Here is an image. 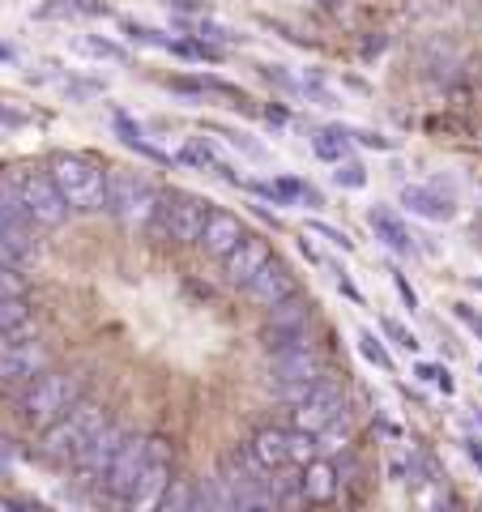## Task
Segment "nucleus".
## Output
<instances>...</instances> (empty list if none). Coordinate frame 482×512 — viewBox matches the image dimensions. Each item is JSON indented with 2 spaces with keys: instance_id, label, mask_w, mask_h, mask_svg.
Masks as SVG:
<instances>
[{
  "instance_id": "obj_23",
  "label": "nucleus",
  "mask_w": 482,
  "mask_h": 512,
  "mask_svg": "<svg viewBox=\"0 0 482 512\" xmlns=\"http://www.w3.org/2000/svg\"><path fill=\"white\" fill-rule=\"evenodd\" d=\"M0 333L9 338H35L39 325L26 308V295H13V299H0Z\"/></svg>"
},
{
  "instance_id": "obj_34",
  "label": "nucleus",
  "mask_w": 482,
  "mask_h": 512,
  "mask_svg": "<svg viewBox=\"0 0 482 512\" xmlns=\"http://www.w3.org/2000/svg\"><path fill=\"white\" fill-rule=\"evenodd\" d=\"M188 30H197V39H205V43H231L235 35L227 26H218V22H184Z\"/></svg>"
},
{
  "instance_id": "obj_31",
  "label": "nucleus",
  "mask_w": 482,
  "mask_h": 512,
  "mask_svg": "<svg viewBox=\"0 0 482 512\" xmlns=\"http://www.w3.org/2000/svg\"><path fill=\"white\" fill-rule=\"evenodd\" d=\"M171 52H175V56H188V60H218L214 47H205V43H197V39H180V43L171 39Z\"/></svg>"
},
{
  "instance_id": "obj_39",
  "label": "nucleus",
  "mask_w": 482,
  "mask_h": 512,
  "mask_svg": "<svg viewBox=\"0 0 482 512\" xmlns=\"http://www.w3.org/2000/svg\"><path fill=\"white\" fill-rule=\"evenodd\" d=\"M453 312H457V320H465V325H470V329L478 333V338H482V316H478V312L470 308V303H457Z\"/></svg>"
},
{
  "instance_id": "obj_17",
  "label": "nucleus",
  "mask_w": 482,
  "mask_h": 512,
  "mask_svg": "<svg viewBox=\"0 0 482 512\" xmlns=\"http://www.w3.org/2000/svg\"><path fill=\"white\" fill-rule=\"evenodd\" d=\"M248 235V227L239 222V214H231V210H210V222H205V231H201V248L214 256V261H222L239 239Z\"/></svg>"
},
{
  "instance_id": "obj_2",
  "label": "nucleus",
  "mask_w": 482,
  "mask_h": 512,
  "mask_svg": "<svg viewBox=\"0 0 482 512\" xmlns=\"http://www.w3.org/2000/svg\"><path fill=\"white\" fill-rule=\"evenodd\" d=\"M103 427H107L103 406H94V402L69 406L52 427H43V461H52V466H73V457L82 453Z\"/></svg>"
},
{
  "instance_id": "obj_16",
  "label": "nucleus",
  "mask_w": 482,
  "mask_h": 512,
  "mask_svg": "<svg viewBox=\"0 0 482 512\" xmlns=\"http://www.w3.org/2000/svg\"><path fill=\"white\" fill-rule=\"evenodd\" d=\"M244 295L252 303H261V308H273V303L291 299L295 295V269L282 265L278 256H273V261H265L261 269H256V278L244 286Z\"/></svg>"
},
{
  "instance_id": "obj_33",
  "label": "nucleus",
  "mask_w": 482,
  "mask_h": 512,
  "mask_svg": "<svg viewBox=\"0 0 482 512\" xmlns=\"http://www.w3.org/2000/svg\"><path fill=\"white\" fill-rule=\"evenodd\" d=\"M13 295H26V278L13 265H0V299H13Z\"/></svg>"
},
{
  "instance_id": "obj_41",
  "label": "nucleus",
  "mask_w": 482,
  "mask_h": 512,
  "mask_svg": "<svg viewBox=\"0 0 482 512\" xmlns=\"http://www.w3.org/2000/svg\"><path fill=\"white\" fill-rule=\"evenodd\" d=\"M350 137H359L363 146H372V150H389V141H384L380 133H350Z\"/></svg>"
},
{
  "instance_id": "obj_30",
  "label": "nucleus",
  "mask_w": 482,
  "mask_h": 512,
  "mask_svg": "<svg viewBox=\"0 0 482 512\" xmlns=\"http://www.w3.org/2000/svg\"><path fill=\"white\" fill-rule=\"evenodd\" d=\"M380 329H384V338H389V342H397L401 350H419V338H414V333H410L406 325H401V320L384 316V320H380Z\"/></svg>"
},
{
  "instance_id": "obj_19",
  "label": "nucleus",
  "mask_w": 482,
  "mask_h": 512,
  "mask_svg": "<svg viewBox=\"0 0 482 512\" xmlns=\"http://www.w3.org/2000/svg\"><path fill=\"white\" fill-rule=\"evenodd\" d=\"M303 504H329L337 487H342V470H337V461L320 453L316 461H308L303 466Z\"/></svg>"
},
{
  "instance_id": "obj_36",
  "label": "nucleus",
  "mask_w": 482,
  "mask_h": 512,
  "mask_svg": "<svg viewBox=\"0 0 482 512\" xmlns=\"http://www.w3.org/2000/svg\"><path fill=\"white\" fill-rule=\"evenodd\" d=\"M414 376H419L423 384L431 380V384H440V389H444V393H453V376H448V372H444V367H436V363H419V367H414Z\"/></svg>"
},
{
  "instance_id": "obj_12",
  "label": "nucleus",
  "mask_w": 482,
  "mask_h": 512,
  "mask_svg": "<svg viewBox=\"0 0 482 512\" xmlns=\"http://www.w3.org/2000/svg\"><path fill=\"white\" fill-rule=\"evenodd\" d=\"M120 444H124V431L107 423L99 436H94V440L82 448V453L73 457L77 483H99V487H103V478H107V470H111V457L120 453Z\"/></svg>"
},
{
  "instance_id": "obj_7",
  "label": "nucleus",
  "mask_w": 482,
  "mask_h": 512,
  "mask_svg": "<svg viewBox=\"0 0 482 512\" xmlns=\"http://www.w3.org/2000/svg\"><path fill=\"white\" fill-rule=\"evenodd\" d=\"M167 487H171V440L150 436V461H146V470L137 474L133 491H128V508H137V512L163 508Z\"/></svg>"
},
{
  "instance_id": "obj_43",
  "label": "nucleus",
  "mask_w": 482,
  "mask_h": 512,
  "mask_svg": "<svg viewBox=\"0 0 482 512\" xmlns=\"http://www.w3.org/2000/svg\"><path fill=\"white\" fill-rule=\"evenodd\" d=\"M0 60H13V52H9V47H0Z\"/></svg>"
},
{
  "instance_id": "obj_25",
  "label": "nucleus",
  "mask_w": 482,
  "mask_h": 512,
  "mask_svg": "<svg viewBox=\"0 0 482 512\" xmlns=\"http://www.w3.org/2000/svg\"><path fill=\"white\" fill-rule=\"evenodd\" d=\"M286 444H291V466H308V461H316V457H320V440H316V431L286 427Z\"/></svg>"
},
{
  "instance_id": "obj_14",
  "label": "nucleus",
  "mask_w": 482,
  "mask_h": 512,
  "mask_svg": "<svg viewBox=\"0 0 482 512\" xmlns=\"http://www.w3.org/2000/svg\"><path fill=\"white\" fill-rule=\"evenodd\" d=\"M30 210H26V201H22V192H18V180L13 184H5L0 180V239L18 252V256H26L30 252Z\"/></svg>"
},
{
  "instance_id": "obj_42",
  "label": "nucleus",
  "mask_w": 482,
  "mask_h": 512,
  "mask_svg": "<svg viewBox=\"0 0 482 512\" xmlns=\"http://www.w3.org/2000/svg\"><path fill=\"white\" fill-rule=\"evenodd\" d=\"M470 457L478 461V470H482V444H478V440H470Z\"/></svg>"
},
{
  "instance_id": "obj_15",
  "label": "nucleus",
  "mask_w": 482,
  "mask_h": 512,
  "mask_svg": "<svg viewBox=\"0 0 482 512\" xmlns=\"http://www.w3.org/2000/svg\"><path fill=\"white\" fill-rule=\"evenodd\" d=\"M308 325H312V303L303 299H282L269 308V325H265V338L269 346H286V342H299L308 338Z\"/></svg>"
},
{
  "instance_id": "obj_32",
  "label": "nucleus",
  "mask_w": 482,
  "mask_h": 512,
  "mask_svg": "<svg viewBox=\"0 0 482 512\" xmlns=\"http://www.w3.org/2000/svg\"><path fill=\"white\" fill-rule=\"evenodd\" d=\"M308 231L320 235V239H329L333 248H342V252H355V239H350L346 231H337V227H325V222H308Z\"/></svg>"
},
{
  "instance_id": "obj_27",
  "label": "nucleus",
  "mask_w": 482,
  "mask_h": 512,
  "mask_svg": "<svg viewBox=\"0 0 482 512\" xmlns=\"http://www.w3.org/2000/svg\"><path fill=\"white\" fill-rule=\"evenodd\" d=\"M163 512H197V483L171 478V487L163 495Z\"/></svg>"
},
{
  "instance_id": "obj_4",
  "label": "nucleus",
  "mask_w": 482,
  "mask_h": 512,
  "mask_svg": "<svg viewBox=\"0 0 482 512\" xmlns=\"http://www.w3.org/2000/svg\"><path fill=\"white\" fill-rule=\"evenodd\" d=\"M77 402V380L69 372H43L22 389V414L30 427H52Z\"/></svg>"
},
{
  "instance_id": "obj_8",
  "label": "nucleus",
  "mask_w": 482,
  "mask_h": 512,
  "mask_svg": "<svg viewBox=\"0 0 482 512\" xmlns=\"http://www.w3.org/2000/svg\"><path fill=\"white\" fill-rule=\"evenodd\" d=\"M47 372V355L35 338H9L0 333V389H26Z\"/></svg>"
},
{
  "instance_id": "obj_21",
  "label": "nucleus",
  "mask_w": 482,
  "mask_h": 512,
  "mask_svg": "<svg viewBox=\"0 0 482 512\" xmlns=\"http://www.w3.org/2000/svg\"><path fill=\"white\" fill-rule=\"evenodd\" d=\"M175 163L180 167H192V171H210V175H222V180H235V171L222 163L218 150L210 141H184L180 150H175Z\"/></svg>"
},
{
  "instance_id": "obj_13",
  "label": "nucleus",
  "mask_w": 482,
  "mask_h": 512,
  "mask_svg": "<svg viewBox=\"0 0 482 512\" xmlns=\"http://www.w3.org/2000/svg\"><path fill=\"white\" fill-rule=\"evenodd\" d=\"M265 261H273V248H269V239L265 235H244L239 239V244L222 256V278H227L231 286H239V291H244V286L256 278V269H261Z\"/></svg>"
},
{
  "instance_id": "obj_26",
  "label": "nucleus",
  "mask_w": 482,
  "mask_h": 512,
  "mask_svg": "<svg viewBox=\"0 0 482 512\" xmlns=\"http://www.w3.org/2000/svg\"><path fill=\"white\" fill-rule=\"evenodd\" d=\"M372 227L380 231V239H384V244H389L393 252H401V256L410 252V235H406V227H401V222H397L389 210H376V214H372Z\"/></svg>"
},
{
  "instance_id": "obj_38",
  "label": "nucleus",
  "mask_w": 482,
  "mask_h": 512,
  "mask_svg": "<svg viewBox=\"0 0 482 512\" xmlns=\"http://www.w3.org/2000/svg\"><path fill=\"white\" fill-rule=\"evenodd\" d=\"M333 180L342 184V188H363V184H367V171H363V167H355V163H342V167H337Z\"/></svg>"
},
{
  "instance_id": "obj_1",
  "label": "nucleus",
  "mask_w": 482,
  "mask_h": 512,
  "mask_svg": "<svg viewBox=\"0 0 482 512\" xmlns=\"http://www.w3.org/2000/svg\"><path fill=\"white\" fill-rule=\"evenodd\" d=\"M269 380H273V393H278L282 402H303V397L325 380V359H320V350L308 338L273 346Z\"/></svg>"
},
{
  "instance_id": "obj_37",
  "label": "nucleus",
  "mask_w": 482,
  "mask_h": 512,
  "mask_svg": "<svg viewBox=\"0 0 482 512\" xmlns=\"http://www.w3.org/2000/svg\"><path fill=\"white\" fill-rule=\"evenodd\" d=\"M312 150H316V158H329V163H337V158L346 154V146H342V141H333V133H320L312 141Z\"/></svg>"
},
{
  "instance_id": "obj_6",
  "label": "nucleus",
  "mask_w": 482,
  "mask_h": 512,
  "mask_svg": "<svg viewBox=\"0 0 482 512\" xmlns=\"http://www.w3.org/2000/svg\"><path fill=\"white\" fill-rule=\"evenodd\" d=\"M13 180H18V192H22L30 218H35V227H60V222L73 214V205H69V197L60 192V184H56L52 171L26 167V171L13 175Z\"/></svg>"
},
{
  "instance_id": "obj_35",
  "label": "nucleus",
  "mask_w": 482,
  "mask_h": 512,
  "mask_svg": "<svg viewBox=\"0 0 482 512\" xmlns=\"http://www.w3.org/2000/svg\"><path fill=\"white\" fill-rule=\"evenodd\" d=\"M120 30H128V39H137V43L171 47V39H163V35H158V30H150V26H137V22H128V18H120Z\"/></svg>"
},
{
  "instance_id": "obj_44",
  "label": "nucleus",
  "mask_w": 482,
  "mask_h": 512,
  "mask_svg": "<svg viewBox=\"0 0 482 512\" xmlns=\"http://www.w3.org/2000/svg\"><path fill=\"white\" fill-rule=\"evenodd\" d=\"M478 372H482V367H478Z\"/></svg>"
},
{
  "instance_id": "obj_11",
  "label": "nucleus",
  "mask_w": 482,
  "mask_h": 512,
  "mask_svg": "<svg viewBox=\"0 0 482 512\" xmlns=\"http://www.w3.org/2000/svg\"><path fill=\"white\" fill-rule=\"evenodd\" d=\"M146 461H150V436H124L120 453L111 457V470H107V478H103L107 500L128 504V491H133L137 474L146 470Z\"/></svg>"
},
{
  "instance_id": "obj_10",
  "label": "nucleus",
  "mask_w": 482,
  "mask_h": 512,
  "mask_svg": "<svg viewBox=\"0 0 482 512\" xmlns=\"http://www.w3.org/2000/svg\"><path fill=\"white\" fill-rule=\"evenodd\" d=\"M350 402H346V393H342V384L337 380H320L316 389L303 397V402H295V414H291V427H303V431H325L337 414H346Z\"/></svg>"
},
{
  "instance_id": "obj_40",
  "label": "nucleus",
  "mask_w": 482,
  "mask_h": 512,
  "mask_svg": "<svg viewBox=\"0 0 482 512\" xmlns=\"http://www.w3.org/2000/svg\"><path fill=\"white\" fill-rule=\"evenodd\" d=\"M393 286H397V295H401V303H406L410 312H419V299H414V291H410V282L401 278V274H393Z\"/></svg>"
},
{
  "instance_id": "obj_3",
  "label": "nucleus",
  "mask_w": 482,
  "mask_h": 512,
  "mask_svg": "<svg viewBox=\"0 0 482 512\" xmlns=\"http://www.w3.org/2000/svg\"><path fill=\"white\" fill-rule=\"evenodd\" d=\"M47 171L56 175V184H60L64 197H69L73 210H82V214L107 210V171L94 163V158L73 154V150H60V154H52Z\"/></svg>"
},
{
  "instance_id": "obj_5",
  "label": "nucleus",
  "mask_w": 482,
  "mask_h": 512,
  "mask_svg": "<svg viewBox=\"0 0 482 512\" xmlns=\"http://www.w3.org/2000/svg\"><path fill=\"white\" fill-rule=\"evenodd\" d=\"M154 222L163 227L175 244H201V231L210 222V201L205 197H192V192H158V214Z\"/></svg>"
},
{
  "instance_id": "obj_28",
  "label": "nucleus",
  "mask_w": 482,
  "mask_h": 512,
  "mask_svg": "<svg viewBox=\"0 0 482 512\" xmlns=\"http://www.w3.org/2000/svg\"><path fill=\"white\" fill-rule=\"evenodd\" d=\"M359 350H363L367 363H376V367H384V372H393V355L380 346L376 333H359Z\"/></svg>"
},
{
  "instance_id": "obj_24",
  "label": "nucleus",
  "mask_w": 482,
  "mask_h": 512,
  "mask_svg": "<svg viewBox=\"0 0 482 512\" xmlns=\"http://www.w3.org/2000/svg\"><path fill=\"white\" fill-rule=\"evenodd\" d=\"M350 431H355V419H350V410H346V414H337V419L316 436V440H320V453H325V457L342 453V448L350 444Z\"/></svg>"
},
{
  "instance_id": "obj_18",
  "label": "nucleus",
  "mask_w": 482,
  "mask_h": 512,
  "mask_svg": "<svg viewBox=\"0 0 482 512\" xmlns=\"http://www.w3.org/2000/svg\"><path fill=\"white\" fill-rule=\"evenodd\" d=\"M244 444H248V453L261 461L265 474L291 466V444H286V427H256Z\"/></svg>"
},
{
  "instance_id": "obj_9",
  "label": "nucleus",
  "mask_w": 482,
  "mask_h": 512,
  "mask_svg": "<svg viewBox=\"0 0 482 512\" xmlns=\"http://www.w3.org/2000/svg\"><path fill=\"white\" fill-rule=\"evenodd\" d=\"M107 210L124 218V222H141V218H150L158 214V192L146 184V180H137V175H111L107 180Z\"/></svg>"
},
{
  "instance_id": "obj_22",
  "label": "nucleus",
  "mask_w": 482,
  "mask_h": 512,
  "mask_svg": "<svg viewBox=\"0 0 482 512\" xmlns=\"http://www.w3.org/2000/svg\"><path fill=\"white\" fill-rule=\"evenodd\" d=\"M401 205H406L410 214H419V218H431V222H448L453 218V201L440 197V192H431V188H406L401 192Z\"/></svg>"
},
{
  "instance_id": "obj_29",
  "label": "nucleus",
  "mask_w": 482,
  "mask_h": 512,
  "mask_svg": "<svg viewBox=\"0 0 482 512\" xmlns=\"http://www.w3.org/2000/svg\"><path fill=\"white\" fill-rule=\"evenodd\" d=\"M77 52H82V56H99V60H120V47L99 39V35H82V39H77Z\"/></svg>"
},
{
  "instance_id": "obj_20",
  "label": "nucleus",
  "mask_w": 482,
  "mask_h": 512,
  "mask_svg": "<svg viewBox=\"0 0 482 512\" xmlns=\"http://www.w3.org/2000/svg\"><path fill=\"white\" fill-rule=\"evenodd\" d=\"M111 128H116V133H120V141H124V146L128 150H137V154H146L150 158V163H163V167H171L175 163V158L171 154H163V150H158L154 146V141L146 137V128H141L133 116H124V111H116V116H111Z\"/></svg>"
}]
</instances>
